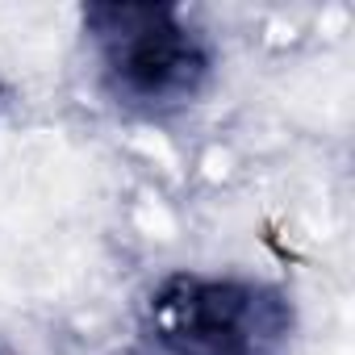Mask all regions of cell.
<instances>
[{"mask_svg": "<svg viewBox=\"0 0 355 355\" xmlns=\"http://www.w3.org/2000/svg\"><path fill=\"white\" fill-rule=\"evenodd\" d=\"M293 330L284 293L214 280L171 276L150 297V338L159 355H272Z\"/></svg>", "mask_w": 355, "mask_h": 355, "instance_id": "cell-1", "label": "cell"}, {"mask_svg": "<svg viewBox=\"0 0 355 355\" xmlns=\"http://www.w3.org/2000/svg\"><path fill=\"white\" fill-rule=\"evenodd\" d=\"M84 26L113 92L134 105H180L209 80V51L167 5H92Z\"/></svg>", "mask_w": 355, "mask_h": 355, "instance_id": "cell-2", "label": "cell"}]
</instances>
